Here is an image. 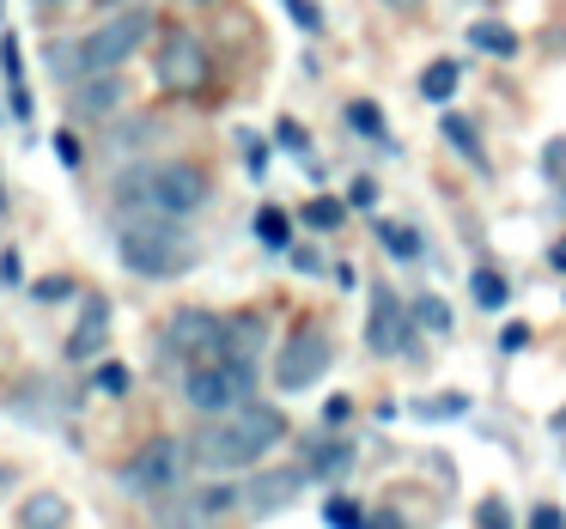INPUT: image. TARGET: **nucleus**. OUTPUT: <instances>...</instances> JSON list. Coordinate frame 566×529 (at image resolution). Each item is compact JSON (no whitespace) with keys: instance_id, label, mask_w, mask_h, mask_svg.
I'll return each instance as SVG.
<instances>
[{"instance_id":"c03bdc74","label":"nucleus","mask_w":566,"mask_h":529,"mask_svg":"<svg viewBox=\"0 0 566 529\" xmlns=\"http://www.w3.org/2000/svg\"><path fill=\"white\" fill-rule=\"evenodd\" d=\"M554 432H560V438H566V414H560V420H554Z\"/></svg>"},{"instance_id":"79ce46f5","label":"nucleus","mask_w":566,"mask_h":529,"mask_svg":"<svg viewBox=\"0 0 566 529\" xmlns=\"http://www.w3.org/2000/svg\"><path fill=\"white\" fill-rule=\"evenodd\" d=\"M371 529H402V523H396V517H371Z\"/></svg>"},{"instance_id":"9d476101","label":"nucleus","mask_w":566,"mask_h":529,"mask_svg":"<svg viewBox=\"0 0 566 529\" xmlns=\"http://www.w3.org/2000/svg\"><path fill=\"white\" fill-rule=\"evenodd\" d=\"M408 341H415V322H408L402 298L390 293V286H371V310H366V347L378 359H396L408 353Z\"/></svg>"},{"instance_id":"49530a36","label":"nucleus","mask_w":566,"mask_h":529,"mask_svg":"<svg viewBox=\"0 0 566 529\" xmlns=\"http://www.w3.org/2000/svg\"><path fill=\"white\" fill-rule=\"evenodd\" d=\"M196 7H213V0H196Z\"/></svg>"},{"instance_id":"c85d7f7f","label":"nucleus","mask_w":566,"mask_h":529,"mask_svg":"<svg viewBox=\"0 0 566 529\" xmlns=\"http://www.w3.org/2000/svg\"><path fill=\"white\" fill-rule=\"evenodd\" d=\"M286 13H293V25H305V31H323V13L311 7V0H286Z\"/></svg>"},{"instance_id":"f704fd0d","label":"nucleus","mask_w":566,"mask_h":529,"mask_svg":"<svg viewBox=\"0 0 566 529\" xmlns=\"http://www.w3.org/2000/svg\"><path fill=\"white\" fill-rule=\"evenodd\" d=\"M530 529H566V517L554 511V505H536V517H530Z\"/></svg>"},{"instance_id":"20e7f679","label":"nucleus","mask_w":566,"mask_h":529,"mask_svg":"<svg viewBox=\"0 0 566 529\" xmlns=\"http://www.w3.org/2000/svg\"><path fill=\"white\" fill-rule=\"evenodd\" d=\"M184 402L196 408V414H208V420L213 414H232V408L256 402V366H250V359H238V353L208 359V366H189Z\"/></svg>"},{"instance_id":"7c9ffc66","label":"nucleus","mask_w":566,"mask_h":529,"mask_svg":"<svg viewBox=\"0 0 566 529\" xmlns=\"http://www.w3.org/2000/svg\"><path fill=\"white\" fill-rule=\"evenodd\" d=\"M311 225H323V232L342 225V208H335V201H311Z\"/></svg>"},{"instance_id":"393cba45","label":"nucleus","mask_w":566,"mask_h":529,"mask_svg":"<svg viewBox=\"0 0 566 529\" xmlns=\"http://www.w3.org/2000/svg\"><path fill=\"white\" fill-rule=\"evenodd\" d=\"M92 390L98 395H128V366H98L92 371Z\"/></svg>"},{"instance_id":"a878e982","label":"nucleus","mask_w":566,"mask_h":529,"mask_svg":"<svg viewBox=\"0 0 566 529\" xmlns=\"http://www.w3.org/2000/svg\"><path fill=\"white\" fill-rule=\"evenodd\" d=\"M347 123H354V128H366L371 140H384V116H378V104H366V98H359V104H347Z\"/></svg>"},{"instance_id":"a18cd8bd","label":"nucleus","mask_w":566,"mask_h":529,"mask_svg":"<svg viewBox=\"0 0 566 529\" xmlns=\"http://www.w3.org/2000/svg\"><path fill=\"white\" fill-rule=\"evenodd\" d=\"M0 213H7V183H0Z\"/></svg>"},{"instance_id":"e433bc0d","label":"nucleus","mask_w":566,"mask_h":529,"mask_svg":"<svg viewBox=\"0 0 566 529\" xmlns=\"http://www.w3.org/2000/svg\"><path fill=\"white\" fill-rule=\"evenodd\" d=\"M481 523L500 529V523H505V505H500V499H488V505H481Z\"/></svg>"},{"instance_id":"473e14b6","label":"nucleus","mask_w":566,"mask_h":529,"mask_svg":"<svg viewBox=\"0 0 566 529\" xmlns=\"http://www.w3.org/2000/svg\"><path fill=\"white\" fill-rule=\"evenodd\" d=\"M55 159L74 171V165H80V140H74V135H55Z\"/></svg>"},{"instance_id":"ddd939ff","label":"nucleus","mask_w":566,"mask_h":529,"mask_svg":"<svg viewBox=\"0 0 566 529\" xmlns=\"http://www.w3.org/2000/svg\"><path fill=\"white\" fill-rule=\"evenodd\" d=\"M116 104H123L116 74H86V80L67 86V110H74V116H116Z\"/></svg>"},{"instance_id":"c756f323","label":"nucleus","mask_w":566,"mask_h":529,"mask_svg":"<svg viewBox=\"0 0 566 529\" xmlns=\"http://www.w3.org/2000/svg\"><path fill=\"white\" fill-rule=\"evenodd\" d=\"M0 67H7V80H13V86L25 80V62H19V38H7V43H0Z\"/></svg>"},{"instance_id":"cd10ccee","label":"nucleus","mask_w":566,"mask_h":529,"mask_svg":"<svg viewBox=\"0 0 566 529\" xmlns=\"http://www.w3.org/2000/svg\"><path fill=\"white\" fill-rule=\"evenodd\" d=\"M542 171L560 183V195H566V140H548V152H542Z\"/></svg>"},{"instance_id":"6e6552de","label":"nucleus","mask_w":566,"mask_h":529,"mask_svg":"<svg viewBox=\"0 0 566 529\" xmlns=\"http://www.w3.org/2000/svg\"><path fill=\"white\" fill-rule=\"evenodd\" d=\"M165 353L184 359V366L226 359L232 353V347H226V317H213V310H177V317L165 322Z\"/></svg>"},{"instance_id":"f03ea898","label":"nucleus","mask_w":566,"mask_h":529,"mask_svg":"<svg viewBox=\"0 0 566 529\" xmlns=\"http://www.w3.org/2000/svg\"><path fill=\"white\" fill-rule=\"evenodd\" d=\"M128 213H171V220H189V213L208 208V171L189 159H159V165H135V171L116 177L111 189Z\"/></svg>"},{"instance_id":"4468645a","label":"nucleus","mask_w":566,"mask_h":529,"mask_svg":"<svg viewBox=\"0 0 566 529\" xmlns=\"http://www.w3.org/2000/svg\"><path fill=\"white\" fill-rule=\"evenodd\" d=\"M347 463H354V444H347V438H311L305 444V468H311V475H323V480H342Z\"/></svg>"},{"instance_id":"2eb2a0df","label":"nucleus","mask_w":566,"mask_h":529,"mask_svg":"<svg viewBox=\"0 0 566 529\" xmlns=\"http://www.w3.org/2000/svg\"><path fill=\"white\" fill-rule=\"evenodd\" d=\"M67 517H74V511H67V499H62V493H50V487L31 493V499L19 505V523H25V529H67Z\"/></svg>"},{"instance_id":"72a5a7b5","label":"nucleus","mask_w":566,"mask_h":529,"mask_svg":"<svg viewBox=\"0 0 566 529\" xmlns=\"http://www.w3.org/2000/svg\"><path fill=\"white\" fill-rule=\"evenodd\" d=\"M500 347H505V353H524V347H530V329H524V322H512V329L500 335Z\"/></svg>"},{"instance_id":"f8f14e48","label":"nucleus","mask_w":566,"mask_h":529,"mask_svg":"<svg viewBox=\"0 0 566 529\" xmlns=\"http://www.w3.org/2000/svg\"><path fill=\"white\" fill-rule=\"evenodd\" d=\"M104 341H111V305H104V298H86L74 335H67V359H98Z\"/></svg>"},{"instance_id":"58836bf2","label":"nucleus","mask_w":566,"mask_h":529,"mask_svg":"<svg viewBox=\"0 0 566 529\" xmlns=\"http://www.w3.org/2000/svg\"><path fill=\"white\" fill-rule=\"evenodd\" d=\"M67 293H74L67 281H43V286H38V298H67Z\"/></svg>"},{"instance_id":"6ab92c4d","label":"nucleus","mask_w":566,"mask_h":529,"mask_svg":"<svg viewBox=\"0 0 566 529\" xmlns=\"http://www.w3.org/2000/svg\"><path fill=\"white\" fill-rule=\"evenodd\" d=\"M444 140H451V147L475 165V171H488V159H481V147H475V123H469V116H444Z\"/></svg>"},{"instance_id":"a211bd4d","label":"nucleus","mask_w":566,"mask_h":529,"mask_svg":"<svg viewBox=\"0 0 566 529\" xmlns=\"http://www.w3.org/2000/svg\"><path fill=\"white\" fill-rule=\"evenodd\" d=\"M469 293H475V305H481V310H500L505 298H512V286H505V274L475 268V274H469Z\"/></svg>"},{"instance_id":"ea45409f","label":"nucleus","mask_w":566,"mask_h":529,"mask_svg":"<svg viewBox=\"0 0 566 529\" xmlns=\"http://www.w3.org/2000/svg\"><path fill=\"white\" fill-rule=\"evenodd\" d=\"M384 7H396V13H415V7H427V0H384Z\"/></svg>"},{"instance_id":"412c9836","label":"nucleus","mask_w":566,"mask_h":529,"mask_svg":"<svg viewBox=\"0 0 566 529\" xmlns=\"http://www.w3.org/2000/svg\"><path fill=\"white\" fill-rule=\"evenodd\" d=\"M408 414L415 420H457V414H469V402L463 395H432V402H408Z\"/></svg>"},{"instance_id":"37998d69","label":"nucleus","mask_w":566,"mask_h":529,"mask_svg":"<svg viewBox=\"0 0 566 529\" xmlns=\"http://www.w3.org/2000/svg\"><path fill=\"white\" fill-rule=\"evenodd\" d=\"M38 7H43V13H55V7H74V0H38Z\"/></svg>"},{"instance_id":"f257e3e1","label":"nucleus","mask_w":566,"mask_h":529,"mask_svg":"<svg viewBox=\"0 0 566 529\" xmlns=\"http://www.w3.org/2000/svg\"><path fill=\"white\" fill-rule=\"evenodd\" d=\"M281 438H286V414H281V408L244 402V408H232V414H213L208 426L196 432L189 456H196L208 475H213V468H250V463H262Z\"/></svg>"},{"instance_id":"4be33fe9","label":"nucleus","mask_w":566,"mask_h":529,"mask_svg":"<svg viewBox=\"0 0 566 529\" xmlns=\"http://www.w3.org/2000/svg\"><path fill=\"white\" fill-rule=\"evenodd\" d=\"M256 237H262L269 250H286V237H293L286 213H281V208H262V213H256Z\"/></svg>"},{"instance_id":"aec40b11","label":"nucleus","mask_w":566,"mask_h":529,"mask_svg":"<svg viewBox=\"0 0 566 529\" xmlns=\"http://www.w3.org/2000/svg\"><path fill=\"white\" fill-rule=\"evenodd\" d=\"M256 335H262V322H256V317H226V347H232L238 359L256 353Z\"/></svg>"},{"instance_id":"dca6fc26","label":"nucleus","mask_w":566,"mask_h":529,"mask_svg":"<svg viewBox=\"0 0 566 529\" xmlns=\"http://www.w3.org/2000/svg\"><path fill=\"white\" fill-rule=\"evenodd\" d=\"M469 50L493 55V62H512V55H517V31L512 25H493V19H475V25H469Z\"/></svg>"},{"instance_id":"39448f33","label":"nucleus","mask_w":566,"mask_h":529,"mask_svg":"<svg viewBox=\"0 0 566 529\" xmlns=\"http://www.w3.org/2000/svg\"><path fill=\"white\" fill-rule=\"evenodd\" d=\"M147 38H153V13H140V7H123V13L104 19V25L92 31L86 43H74V55H80V80H86V74H116V67H123Z\"/></svg>"},{"instance_id":"b1692460","label":"nucleus","mask_w":566,"mask_h":529,"mask_svg":"<svg viewBox=\"0 0 566 529\" xmlns=\"http://www.w3.org/2000/svg\"><path fill=\"white\" fill-rule=\"evenodd\" d=\"M378 237H384V250H390V256H408V262L420 256V237L408 232V225H378Z\"/></svg>"},{"instance_id":"a19ab883","label":"nucleus","mask_w":566,"mask_h":529,"mask_svg":"<svg viewBox=\"0 0 566 529\" xmlns=\"http://www.w3.org/2000/svg\"><path fill=\"white\" fill-rule=\"evenodd\" d=\"M13 480H19V475H13L7 463H0V499H7V487H13Z\"/></svg>"},{"instance_id":"4c0bfd02","label":"nucleus","mask_w":566,"mask_h":529,"mask_svg":"<svg viewBox=\"0 0 566 529\" xmlns=\"http://www.w3.org/2000/svg\"><path fill=\"white\" fill-rule=\"evenodd\" d=\"M281 147H293V152L305 147V135H298V123H281Z\"/></svg>"},{"instance_id":"de8ad7c7","label":"nucleus","mask_w":566,"mask_h":529,"mask_svg":"<svg viewBox=\"0 0 566 529\" xmlns=\"http://www.w3.org/2000/svg\"><path fill=\"white\" fill-rule=\"evenodd\" d=\"M111 7H116V0H111Z\"/></svg>"},{"instance_id":"1a4fd4ad","label":"nucleus","mask_w":566,"mask_h":529,"mask_svg":"<svg viewBox=\"0 0 566 529\" xmlns=\"http://www.w3.org/2000/svg\"><path fill=\"white\" fill-rule=\"evenodd\" d=\"M153 74H159L165 92H201L208 86V50L189 31H165L159 55H153Z\"/></svg>"},{"instance_id":"2f4dec72","label":"nucleus","mask_w":566,"mask_h":529,"mask_svg":"<svg viewBox=\"0 0 566 529\" xmlns=\"http://www.w3.org/2000/svg\"><path fill=\"white\" fill-rule=\"evenodd\" d=\"M347 201H354V208H371V201H378V189H371V177H354V189H347Z\"/></svg>"},{"instance_id":"0eeeda50","label":"nucleus","mask_w":566,"mask_h":529,"mask_svg":"<svg viewBox=\"0 0 566 529\" xmlns=\"http://www.w3.org/2000/svg\"><path fill=\"white\" fill-rule=\"evenodd\" d=\"M335 366V341L323 329H293V341H281V353H274V383L281 390H311V383H323V371Z\"/></svg>"},{"instance_id":"c9c22d12","label":"nucleus","mask_w":566,"mask_h":529,"mask_svg":"<svg viewBox=\"0 0 566 529\" xmlns=\"http://www.w3.org/2000/svg\"><path fill=\"white\" fill-rule=\"evenodd\" d=\"M13 116H19V123H31V92H25V80L13 86Z\"/></svg>"},{"instance_id":"7ed1b4c3","label":"nucleus","mask_w":566,"mask_h":529,"mask_svg":"<svg viewBox=\"0 0 566 529\" xmlns=\"http://www.w3.org/2000/svg\"><path fill=\"white\" fill-rule=\"evenodd\" d=\"M116 256L147 281H177L196 268V237L177 232L171 213H123L116 225Z\"/></svg>"},{"instance_id":"9b49d317","label":"nucleus","mask_w":566,"mask_h":529,"mask_svg":"<svg viewBox=\"0 0 566 529\" xmlns=\"http://www.w3.org/2000/svg\"><path fill=\"white\" fill-rule=\"evenodd\" d=\"M305 475H311L305 463H298V468H269V475H256V480L244 487V505H250L256 517H274V511H286V505H293L298 493H305Z\"/></svg>"},{"instance_id":"f3484780","label":"nucleus","mask_w":566,"mask_h":529,"mask_svg":"<svg viewBox=\"0 0 566 529\" xmlns=\"http://www.w3.org/2000/svg\"><path fill=\"white\" fill-rule=\"evenodd\" d=\"M457 62H432L427 74H420V98H432V104H451L457 98Z\"/></svg>"},{"instance_id":"bb28decb","label":"nucleus","mask_w":566,"mask_h":529,"mask_svg":"<svg viewBox=\"0 0 566 529\" xmlns=\"http://www.w3.org/2000/svg\"><path fill=\"white\" fill-rule=\"evenodd\" d=\"M323 517H329V529H371V523H366V517H359L347 499H329V505H323Z\"/></svg>"},{"instance_id":"423d86ee","label":"nucleus","mask_w":566,"mask_h":529,"mask_svg":"<svg viewBox=\"0 0 566 529\" xmlns=\"http://www.w3.org/2000/svg\"><path fill=\"white\" fill-rule=\"evenodd\" d=\"M177 475H184V444L177 438H147L135 456L123 463V475H116V487L128 493V499H153V493H171Z\"/></svg>"},{"instance_id":"5701e85b","label":"nucleus","mask_w":566,"mask_h":529,"mask_svg":"<svg viewBox=\"0 0 566 529\" xmlns=\"http://www.w3.org/2000/svg\"><path fill=\"white\" fill-rule=\"evenodd\" d=\"M415 322H427L432 335H444V329H451V310H444V298L420 293V298H415Z\"/></svg>"}]
</instances>
